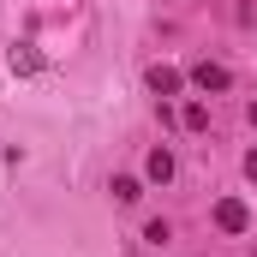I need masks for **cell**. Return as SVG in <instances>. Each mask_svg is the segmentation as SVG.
<instances>
[{
  "label": "cell",
  "mask_w": 257,
  "mask_h": 257,
  "mask_svg": "<svg viewBox=\"0 0 257 257\" xmlns=\"http://www.w3.org/2000/svg\"><path fill=\"white\" fill-rule=\"evenodd\" d=\"M215 227L221 233H251V203L245 197H221L215 203Z\"/></svg>",
  "instance_id": "cell-1"
},
{
  "label": "cell",
  "mask_w": 257,
  "mask_h": 257,
  "mask_svg": "<svg viewBox=\"0 0 257 257\" xmlns=\"http://www.w3.org/2000/svg\"><path fill=\"white\" fill-rule=\"evenodd\" d=\"M192 84L203 90V96H221V90L233 84V72H227L221 60H197V66H192Z\"/></svg>",
  "instance_id": "cell-2"
},
{
  "label": "cell",
  "mask_w": 257,
  "mask_h": 257,
  "mask_svg": "<svg viewBox=\"0 0 257 257\" xmlns=\"http://www.w3.org/2000/svg\"><path fill=\"white\" fill-rule=\"evenodd\" d=\"M150 90H156V96H180V90H186V78H180L174 66H150Z\"/></svg>",
  "instance_id": "cell-3"
},
{
  "label": "cell",
  "mask_w": 257,
  "mask_h": 257,
  "mask_svg": "<svg viewBox=\"0 0 257 257\" xmlns=\"http://www.w3.org/2000/svg\"><path fill=\"white\" fill-rule=\"evenodd\" d=\"M144 174H150L156 186H168V180H174V156H168V150H150V162H144Z\"/></svg>",
  "instance_id": "cell-4"
},
{
  "label": "cell",
  "mask_w": 257,
  "mask_h": 257,
  "mask_svg": "<svg viewBox=\"0 0 257 257\" xmlns=\"http://www.w3.org/2000/svg\"><path fill=\"white\" fill-rule=\"evenodd\" d=\"M108 192H114V203H138V197H144V186H138L132 174H120V180H114Z\"/></svg>",
  "instance_id": "cell-5"
},
{
  "label": "cell",
  "mask_w": 257,
  "mask_h": 257,
  "mask_svg": "<svg viewBox=\"0 0 257 257\" xmlns=\"http://www.w3.org/2000/svg\"><path fill=\"white\" fill-rule=\"evenodd\" d=\"M180 126H186V132H203V126H209V108H203V102H186V114H180Z\"/></svg>",
  "instance_id": "cell-6"
},
{
  "label": "cell",
  "mask_w": 257,
  "mask_h": 257,
  "mask_svg": "<svg viewBox=\"0 0 257 257\" xmlns=\"http://www.w3.org/2000/svg\"><path fill=\"white\" fill-rule=\"evenodd\" d=\"M144 239H150V245H168L174 233H168V221H150V227H144Z\"/></svg>",
  "instance_id": "cell-7"
},
{
  "label": "cell",
  "mask_w": 257,
  "mask_h": 257,
  "mask_svg": "<svg viewBox=\"0 0 257 257\" xmlns=\"http://www.w3.org/2000/svg\"><path fill=\"white\" fill-rule=\"evenodd\" d=\"M245 180H251V186H257V150H251V156H245Z\"/></svg>",
  "instance_id": "cell-8"
},
{
  "label": "cell",
  "mask_w": 257,
  "mask_h": 257,
  "mask_svg": "<svg viewBox=\"0 0 257 257\" xmlns=\"http://www.w3.org/2000/svg\"><path fill=\"white\" fill-rule=\"evenodd\" d=\"M245 114H251V126H257V102H251V108H245Z\"/></svg>",
  "instance_id": "cell-9"
}]
</instances>
